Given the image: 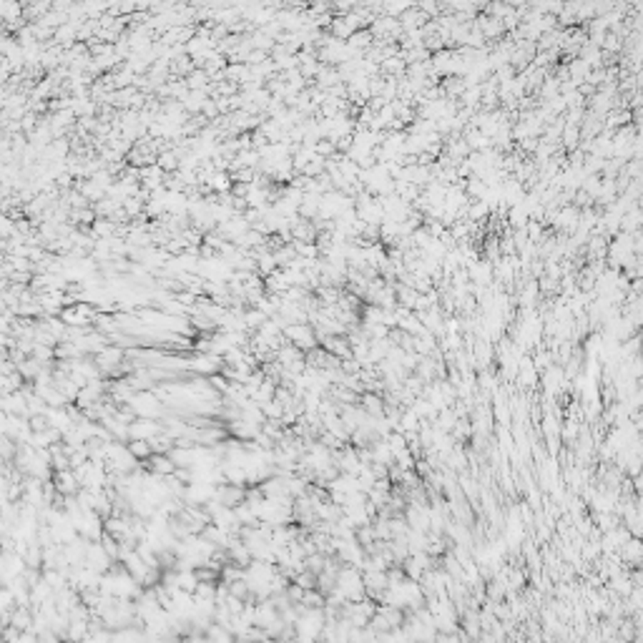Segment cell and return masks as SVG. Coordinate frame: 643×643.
Returning <instances> with one entry per match:
<instances>
[{"label": "cell", "mask_w": 643, "mask_h": 643, "mask_svg": "<svg viewBox=\"0 0 643 643\" xmlns=\"http://www.w3.org/2000/svg\"><path fill=\"white\" fill-rule=\"evenodd\" d=\"M186 643H211L209 638H188Z\"/></svg>", "instance_id": "ba28073f"}, {"label": "cell", "mask_w": 643, "mask_h": 643, "mask_svg": "<svg viewBox=\"0 0 643 643\" xmlns=\"http://www.w3.org/2000/svg\"><path fill=\"white\" fill-rule=\"evenodd\" d=\"M216 502H221L224 507H239L246 502V487L241 485H231V482H221V485H216V495H214Z\"/></svg>", "instance_id": "3957f363"}, {"label": "cell", "mask_w": 643, "mask_h": 643, "mask_svg": "<svg viewBox=\"0 0 643 643\" xmlns=\"http://www.w3.org/2000/svg\"><path fill=\"white\" fill-rule=\"evenodd\" d=\"M128 407H131L133 415L141 420H161V415H163L161 400H158V395H153V393H136L131 400H128Z\"/></svg>", "instance_id": "7a4b0ae2"}, {"label": "cell", "mask_w": 643, "mask_h": 643, "mask_svg": "<svg viewBox=\"0 0 643 643\" xmlns=\"http://www.w3.org/2000/svg\"><path fill=\"white\" fill-rule=\"evenodd\" d=\"M126 445H128V450H131V455L136 457L138 462L148 460V457L153 455L151 442H148V440H131V442H126Z\"/></svg>", "instance_id": "8992f818"}, {"label": "cell", "mask_w": 643, "mask_h": 643, "mask_svg": "<svg viewBox=\"0 0 643 643\" xmlns=\"http://www.w3.org/2000/svg\"><path fill=\"white\" fill-rule=\"evenodd\" d=\"M161 432H163L161 420H141L138 417L136 422H131V427H128L131 440H153V437H158ZM131 440H128V442H131Z\"/></svg>", "instance_id": "277c9868"}, {"label": "cell", "mask_w": 643, "mask_h": 643, "mask_svg": "<svg viewBox=\"0 0 643 643\" xmlns=\"http://www.w3.org/2000/svg\"><path fill=\"white\" fill-rule=\"evenodd\" d=\"M31 621L33 618H31V613H28L26 608H18V611L13 613V626H16L18 631H26V628L31 626Z\"/></svg>", "instance_id": "52a82bcc"}, {"label": "cell", "mask_w": 643, "mask_h": 643, "mask_svg": "<svg viewBox=\"0 0 643 643\" xmlns=\"http://www.w3.org/2000/svg\"><path fill=\"white\" fill-rule=\"evenodd\" d=\"M284 337H287L289 345L299 347L304 355L319 347L317 330H314V325H309V322H302V325H289L287 330H284Z\"/></svg>", "instance_id": "6da1fadb"}, {"label": "cell", "mask_w": 643, "mask_h": 643, "mask_svg": "<svg viewBox=\"0 0 643 643\" xmlns=\"http://www.w3.org/2000/svg\"><path fill=\"white\" fill-rule=\"evenodd\" d=\"M53 485H56V490L61 492L63 497H74V495H79V492L83 490V485L79 482V477H76L74 470L56 472V477H53Z\"/></svg>", "instance_id": "5b68a950"}]
</instances>
